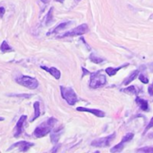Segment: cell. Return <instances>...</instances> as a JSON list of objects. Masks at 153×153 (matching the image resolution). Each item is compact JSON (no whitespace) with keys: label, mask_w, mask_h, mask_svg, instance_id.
Wrapping results in <instances>:
<instances>
[{"label":"cell","mask_w":153,"mask_h":153,"mask_svg":"<svg viewBox=\"0 0 153 153\" xmlns=\"http://www.w3.org/2000/svg\"><path fill=\"white\" fill-rule=\"evenodd\" d=\"M136 103L140 105V108L142 110V111H148L149 110V104H148V101L142 99V98H140V97H137L136 98Z\"/></svg>","instance_id":"obj_12"},{"label":"cell","mask_w":153,"mask_h":153,"mask_svg":"<svg viewBox=\"0 0 153 153\" xmlns=\"http://www.w3.org/2000/svg\"><path fill=\"white\" fill-rule=\"evenodd\" d=\"M5 12H6V10L4 7H0V18L3 17V16L5 15Z\"/></svg>","instance_id":"obj_26"},{"label":"cell","mask_w":153,"mask_h":153,"mask_svg":"<svg viewBox=\"0 0 153 153\" xmlns=\"http://www.w3.org/2000/svg\"><path fill=\"white\" fill-rule=\"evenodd\" d=\"M90 59H91L92 61L96 62V63H101V62L103 61V59H100V58H97V56H95V55H93V54L90 56Z\"/></svg>","instance_id":"obj_21"},{"label":"cell","mask_w":153,"mask_h":153,"mask_svg":"<svg viewBox=\"0 0 153 153\" xmlns=\"http://www.w3.org/2000/svg\"><path fill=\"white\" fill-rule=\"evenodd\" d=\"M60 92L62 97L68 102V105H74L76 102H78V97H76V93L71 88H65V87H60Z\"/></svg>","instance_id":"obj_3"},{"label":"cell","mask_w":153,"mask_h":153,"mask_svg":"<svg viewBox=\"0 0 153 153\" xmlns=\"http://www.w3.org/2000/svg\"><path fill=\"white\" fill-rule=\"evenodd\" d=\"M153 127V117H152V119L150 120V122H149V123L148 124V126L146 127V129H145V131L144 132H146L148 130H149V129H151Z\"/></svg>","instance_id":"obj_24"},{"label":"cell","mask_w":153,"mask_h":153,"mask_svg":"<svg viewBox=\"0 0 153 153\" xmlns=\"http://www.w3.org/2000/svg\"><path fill=\"white\" fill-rule=\"evenodd\" d=\"M123 91L125 92V93H129V94H134V95H137V94H138L137 90L135 89V88H134L133 86H131V87H129V88L123 89Z\"/></svg>","instance_id":"obj_19"},{"label":"cell","mask_w":153,"mask_h":153,"mask_svg":"<svg viewBox=\"0 0 153 153\" xmlns=\"http://www.w3.org/2000/svg\"><path fill=\"white\" fill-rule=\"evenodd\" d=\"M52 11H53V8L51 7L48 13V16H47V21H46V25H50L51 22H52Z\"/></svg>","instance_id":"obj_20"},{"label":"cell","mask_w":153,"mask_h":153,"mask_svg":"<svg viewBox=\"0 0 153 153\" xmlns=\"http://www.w3.org/2000/svg\"><path fill=\"white\" fill-rule=\"evenodd\" d=\"M34 144L33 143V142H29V141H25V140H22V141H18V142H16V143H15L14 145H12L9 149H8V150H10V149H15V148H17L20 151H27L31 147H33Z\"/></svg>","instance_id":"obj_8"},{"label":"cell","mask_w":153,"mask_h":153,"mask_svg":"<svg viewBox=\"0 0 153 153\" xmlns=\"http://www.w3.org/2000/svg\"><path fill=\"white\" fill-rule=\"evenodd\" d=\"M55 1H57V2H60V3H63L64 0H55Z\"/></svg>","instance_id":"obj_28"},{"label":"cell","mask_w":153,"mask_h":153,"mask_svg":"<svg viewBox=\"0 0 153 153\" xmlns=\"http://www.w3.org/2000/svg\"><path fill=\"white\" fill-rule=\"evenodd\" d=\"M88 28L87 25H81L79 26H78L76 28L73 29L72 31H69L68 33H66L65 34H63L60 37H68V36H76V35H82L84 33H86L88 32Z\"/></svg>","instance_id":"obj_6"},{"label":"cell","mask_w":153,"mask_h":153,"mask_svg":"<svg viewBox=\"0 0 153 153\" xmlns=\"http://www.w3.org/2000/svg\"><path fill=\"white\" fill-rule=\"evenodd\" d=\"M4 120V118H2V117H0V121H3Z\"/></svg>","instance_id":"obj_30"},{"label":"cell","mask_w":153,"mask_h":153,"mask_svg":"<svg viewBox=\"0 0 153 153\" xmlns=\"http://www.w3.org/2000/svg\"><path fill=\"white\" fill-rule=\"evenodd\" d=\"M41 68L42 69H44L45 71L49 72L51 75H52L55 79H59L60 78V72H59V70L58 68H48L46 66H41Z\"/></svg>","instance_id":"obj_11"},{"label":"cell","mask_w":153,"mask_h":153,"mask_svg":"<svg viewBox=\"0 0 153 153\" xmlns=\"http://www.w3.org/2000/svg\"><path fill=\"white\" fill-rule=\"evenodd\" d=\"M138 152H147V153H151L153 152V146H149V147H143V148H140L137 149Z\"/></svg>","instance_id":"obj_18"},{"label":"cell","mask_w":153,"mask_h":153,"mask_svg":"<svg viewBox=\"0 0 153 153\" xmlns=\"http://www.w3.org/2000/svg\"><path fill=\"white\" fill-rule=\"evenodd\" d=\"M106 83L105 76L101 74L100 71H97L96 73L91 74V79H90V87L92 88H97L102 86H104Z\"/></svg>","instance_id":"obj_4"},{"label":"cell","mask_w":153,"mask_h":153,"mask_svg":"<svg viewBox=\"0 0 153 153\" xmlns=\"http://www.w3.org/2000/svg\"><path fill=\"white\" fill-rule=\"evenodd\" d=\"M41 1H42V3H44V4H48V3L51 1V0H41Z\"/></svg>","instance_id":"obj_27"},{"label":"cell","mask_w":153,"mask_h":153,"mask_svg":"<svg viewBox=\"0 0 153 153\" xmlns=\"http://www.w3.org/2000/svg\"><path fill=\"white\" fill-rule=\"evenodd\" d=\"M27 120V116L26 115H22L19 119V121L17 122L16 127H15V131H14V136L16 138L19 137L21 135V133L24 131V123H25V121Z\"/></svg>","instance_id":"obj_9"},{"label":"cell","mask_w":153,"mask_h":153,"mask_svg":"<svg viewBox=\"0 0 153 153\" xmlns=\"http://www.w3.org/2000/svg\"><path fill=\"white\" fill-rule=\"evenodd\" d=\"M33 108H34V116L32 118V120H30L31 122H33L35 119H37L39 116H40V114H41V113H40V103L39 102H35L34 104H33Z\"/></svg>","instance_id":"obj_14"},{"label":"cell","mask_w":153,"mask_h":153,"mask_svg":"<svg viewBox=\"0 0 153 153\" xmlns=\"http://www.w3.org/2000/svg\"><path fill=\"white\" fill-rule=\"evenodd\" d=\"M139 73H140V69L133 71L125 80H123V85H128V84H130L131 81H133V80L137 78V76H139Z\"/></svg>","instance_id":"obj_13"},{"label":"cell","mask_w":153,"mask_h":153,"mask_svg":"<svg viewBox=\"0 0 153 153\" xmlns=\"http://www.w3.org/2000/svg\"><path fill=\"white\" fill-rule=\"evenodd\" d=\"M72 23L71 22H65V23H62V24H60V25H59L51 33H58V32H60V31H62V30H64V29H66L69 25H71Z\"/></svg>","instance_id":"obj_15"},{"label":"cell","mask_w":153,"mask_h":153,"mask_svg":"<svg viewBox=\"0 0 153 153\" xmlns=\"http://www.w3.org/2000/svg\"><path fill=\"white\" fill-rule=\"evenodd\" d=\"M114 137H115V133L110 134L109 136H106L105 138H100V139H97V140H93L92 143H91V145L94 146V147H97V148H105V147H107L114 140Z\"/></svg>","instance_id":"obj_5"},{"label":"cell","mask_w":153,"mask_h":153,"mask_svg":"<svg viewBox=\"0 0 153 153\" xmlns=\"http://www.w3.org/2000/svg\"><path fill=\"white\" fill-rule=\"evenodd\" d=\"M16 81L21 85V86H24L27 88H30V89H35L38 88L39 86V83L37 81L36 79L34 78H32V76H19L16 79Z\"/></svg>","instance_id":"obj_2"},{"label":"cell","mask_w":153,"mask_h":153,"mask_svg":"<svg viewBox=\"0 0 153 153\" xmlns=\"http://www.w3.org/2000/svg\"><path fill=\"white\" fill-rule=\"evenodd\" d=\"M78 111H80V112H88V113H91L95 115H97V117H104L105 116V113L101 110H98V109H90V108H85V107H78L76 108Z\"/></svg>","instance_id":"obj_10"},{"label":"cell","mask_w":153,"mask_h":153,"mask_svg":"<svg viewBox=\"0 0 153 153\" xmlns=\"http://www.w3.org/2000/svg\"><path fill=\"white\" fill-rule=\"evenodd\" d=\"M124 66H120V67H118V68H107L106 69H105V72L110 76H114L115 74H116V72H118V70L119 69H121L122 68H123Z\"/></svg>","instance_id":"obj_16"},{"label":"cell","mask_w":153,"mask_h":153,"mask_svg":"<svg viewBox=\"0 0 153 153\" xmlns=\"http://www.w3.org/2000/svg\"><path fill=\"white\" fill-rule=\"evenodd\" d=\"M149 138H152V139H153V133H151L150 135H149Z\"/></svg>","instance_id":"obj_29"},{"label":"cell","mask_w":153,"mask_h":153,"mask_svg":"<svg viewBox=\"0 0 153 153\" xmlns=\"http://www.w3.org/2000/svg\"><path fill=\"white\" fill-rule=\"evenodd\" d=\"M139 79H140L142 83H144V84H148V83H149V79L146 78V76H145L144 75H142V74H140V75L139 76Z\"/></svg>","instance_id":"obj_22"},{"label":"cell","mask_w":153,"mask_h":153,"mask_svg":"<svg viewBox=\"0 0 153 153\" xmlns=\"http://www.w3.org/2000/svg\"><path fill=\"white\" fill-rule=\"evenodd\" d=\"M148 91H149V96L150 97H153V83L149 87V88H148Z\"/></svg>","instance_id":"obj_25"},{"label":"cell","mask_w":153,"mask_h":153,"mask_svg":"<svg viewBox=\"0 0 153 153\" xmlns=\"http://www.w3.org/2000/svg\"><path fill=\"white\" fill-rule=\"evenodd\" d=\"M0 49H1V51H3V52H7V51H14L9 45H8V43H7V41H4L3 42H2V44H1V47H0Z\"/></svg>","instance_id":"obj_17"},{"label":"cell","mask_w":153,"mask_h":153,"mask_svg":"<svg viewBox=\"0 0 153 153\" xmlns=\"http://www.w3.org/2000/svg\"><path fill=\"white\" fill-rule=\"evenodd\" d=\"M57 123V120L55 118H50L46 122L42 123L41 125H39L33 131V134L37 138H42L47 135L51 131V129L53 128L54 124Z\"/></svg>","instance_id":"obj_1"},{"label":"cell","mask_w":153,"mask_h":153,"mask_svg":"<svg viewBox=\"0 0 153 153\" xmlns=\"http://www.w3.org/2000/svg\"><path fill=\"white\" fill-rule=\"evenodd\" d=\"M59 134H58V133L51 134V140H52V142H57L59 140Z\"/></svg>","instance_id":"obj_23"},{"label":"cell","mask_w":153,"mask_h":153,"mask_svg":"<svg viewBox=\"0 0 153 153\" xmlns=\"http://www.w3.org/2000/svg\"><path fill=\"white\" fill-rule=\"evenodd\" d=\"M133 136H134V134H133L132 132H129V133L125 134V135L123 136L122 141H121L119 144H117L116 146H114L113 149H111L110 151H111V152H119V151H121V150L123 149V145H124L125 143H127L128 141H130V140L133 138Z\"/></svg>","instance_id":"obj_7"}]
</instances>
